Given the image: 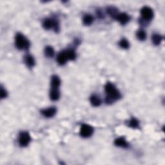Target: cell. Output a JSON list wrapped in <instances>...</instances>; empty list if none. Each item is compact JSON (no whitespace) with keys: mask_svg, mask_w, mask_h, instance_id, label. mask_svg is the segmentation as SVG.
Returning a JSON list of instances; mask_svg holds the SVG:
<instances>
[{"mask_svg":"<svg viewBox=\"0 0 165 165\" xmlns=\"http://www.w3.org/2000/svg\"><path fill=\"white\" fill-rule=\"evenodd\" d=\"M114 143L117 147H122L124 148L128 147V143L126 142V141L123 137H119L117 139H116Z\"/></svg>","mask_w":165,"mask_h":165,"instance_id":"8fae6325","label":"cell"},{"mask_svg":"<svg viewBox=\"0 0 165 165\" xmlns=\"http://www.w3.org/2000/svg\"><path fill=\"white\" fill-rule=\"evenodd\" d=\"M141 14L143 18L146 21H150L153 18V12L151 8L144 7L141 10Z\"/></svg>","mask_w":165,"mask_h":165,"instance_id":"8992f818","label":"cell"},{"mask_svg":"<svg viewBox=\"0 0 165 165\" xmlns=\"http://www.w3.org/2000/svg\"><path fill=\"white\" fill-rule=\"evenodd\" d=\"M136 35L138 39L140 40V41H144V40L146 39V37H147L146 32L143 31V30H139V31H138Z\"/></svg>","mask_w":165,"mask_h":165,"instance_id":"ffe728a7","label":"cell"},{"mask_svg":"<svg viewBox=\"0 0 165 165\" xmlns=\"http://www.w3.org/2000/svg\"><path fill=\"white\" fill-rule=\"evenodd\" d=\"M56 109L55 107H50L48 109H45L41 110L42 115L45 116V117H52L56 113Z\"/></svg>","mask_w":165,"mask_h":165,"instance_id":"52a82bcc","label":"cell"},{"mask_svg":"<svg viewBox=\"0 0 165 165\" xmlns=\"http://www.w3.org/2000/svg\"><path fill=\"white\" fill-rule=\"evenodd\" d=\"M107 12L109 13V14L111 16L113 17L114 18H116V16L118 15L117 14V9H116L115 7H109L107 8Z\"/></svg>","mask_w":165,"mask_h":165,"instance_id":"ac0fdd59","label":"cell"},{"mask_svg":"<svg viewBox=\"0 0 165 165\" xmlns=\"http://www.w3.org/2000/svg\"><path fill=\"white\" fill-rule=\"evenodd\" d=\"M66 53L67 57H68L69 60H74L76 58V54L75 51L72 49H69L66 50Z\"/></svg>","mask_w":165,"mask_h":165,"instance_id":"d6986e66","label":"cell"},{"mask_svg":"<svg viewBox=\"0 0 165 165\" xmlns=\"http://www.w3.org/2000/svg\"><path fill=\"white\" fill-rule=\"evenodd\" d=\"M25 62L30 68H32L35 65V60L33 56L31 55H26L25 56Z\"/></svg>","mask_w":165,"mask_h":165,"instance_id":"7c38bea8","label":"cell"},{"mask_svg":"<svg viewBox=\"0 0 165 165\" xmlns=\"http://www.w3.org/2000/svg\"><path fill=\"white\" fill-rule=\"evenodd\" d=\"M90 101L91 103V104L93 105L94 107H98L101 105V99H100L99 97L98 96H97L96 95H93L90 97Z\"/></svg>","mask_w":165,"mask_h":165,"instance_id":"5bb4252c","label":"cell"},{"mask_svg":"<svg viewBox=\"0 0 165 165\" xmlns=\"http://www.w3.org/2000/svg\"><path fill=\"white\" fill-rule=\"evenodd\" d=\"M57 59H58V63L60 65H63L65 64L67 61L69 60L66 51H63V52L59 53L58 56V58H57Z\"/></svg>","mask_w":165,"mask_h":165,"instance_id":"9c48e42d","label":"cell"},{"mask_svg":"<svg viewBox=\"0 0 165 165\" xmlns=\"http://www.w3.org/2000/svg\"><path fill=\"white\" fill-rule=\"evenodd\" d=\"M31 141V137L27 132H21L19 136V144L21 147H26Z\"/></svg>","mask_w":165,"mask_h":165,"instance_id":"277c9868","label":"cell"},{"mask_svg":"<svg viewBox=\"0 0 165 165\" xmlns=\"http://www.w3.org/2000/svg\"><path fill=\"white\" fill-rule=\"evenodd\" d=\"M0 96H1V99H3L5 98L7 96V91L5 90L3 88V87H1V92H0Z\"/></svg>","mask_w":165,"mask_h":165,"instance_id":"603a6c76","label":"cell"},{"mask_svg":"<svg viewBox=\"0 0 165 165\" xmlns=\"http://www.w3.org/2000/svg\"><path fill=\"white\" fill-rule=\"evenodd\" d=\"M105 92L107 94L106 97V103L107 104H111L115 102L116 100L121 98V94L119 92L115 86L113 84L107 83L105 86Z\"/></svg>","mask_w":165,"mask_h":165,"instance_id":"6da1fadb","label":"cell"},{"mask_svg":"<svg viewBox=\"0 0 165 165\" xmlns=\"http://www.w3.org/2000/svg\"><path fill=\"white\" fill-rule=\"evenodd\" d=\"M151 40H152V42L154 45H159L162 41V40H163V36H161V35L159 34H155L152 36Z\"/></svg>","mask_w":165,"mask_h":165,"instance_id":"9a60e30c","label":"cell"},{"mask_svg":"<svg viewBox=\"0 0 165 165\" xmlns=\"http://www.w3.org/2000/svg\"><path fill=\"white\" fill-rule=\"evenodd\" d=\"M94 129L91 126L86 124H83L81 127L80 134L83 137H89L93 134Z\"/></svg>","mask_w":165,"mask_h":165,"instance_id":"5b68a950","label":"cell"},{"mask_svg":"<svg viewBox=\"0 0 165 165\" xmlns=\"http://www.w3.org/2000/svg\"><path fill=\"white\" fill-rule=\"evenodd\" d=\"M61 85V80L57 75H53L51 79V88L52 89H58Z\"/></svg>","mask_w":165,"mask_h":165,"instance_id":"30bf717a","label":"cell"},{"mask_svg":"<svg viewBox=\"0 0 165 165\" xmlns=\"http://www.w3.org/2000/svg\"><path fill=\"white\" fill-rule=\"evenodd\" d=\"M43 26L45 29L49 30L53 29L56 32L59 31V24L57 20H52V19H46L43 21Z\"/></svg>","mask_w":165,"mask_h":165,"instance_id":"3957f363","label":"cell"},{"mask_svg":"<svg viewBox=\"0 0 165 165\" xmlns=\"http://www.w3.org/2000/svg\"><path fill=\"white\" fill-rule=\"evenodd\" d=\"M94 21V18L91 15H85V17L83 18V23L85 25H90Z\"/></svg>","mask_w":165,"mask_h":165,"instance_id":"e0dca14e","label":"cell"},{"mask_svg":"<svg viewBox=\"0 0 165 165\" xmlns=\"http://www.w3.org/2000/svg\"><path fill=\"white\" fill-rule=\"evenodd\" d=\"M16 46L20 50H27L30 47V42L22 34L18 33L16 36Z\"/></svg>","mask_w":165,"mask_h":165,"instance_id":"7a4b0ae2","label":"cell"},{"mask_svg":"<svg viewBox=\"0 0 165 165\" xmlns=\"http://www.w3.org/2000/svg\"><path fill=\"white\" fill-rule=\"evenodd\" d=\"M60 94L58 89H52L50 92V97L52 101H57L59 98Z\"/></svg>","mask_w":165,"mask_h":165,"instance_id":"4fadbf2b","label":"cell"},{"mask_svg":"<svg viewBox=\"0 0 165 165\" xmlns=\"http://www.w3.org/2000/svg\"><path fill=\"white\" fill-rule=\"evenodd\" d=\"M54 50L50 46H47L45 48V55L48 58H52L54 56Z\"/></svg>","mask_w":165,"mask_h":165,"instance_id":"2e32d148","label":"cell"},{"mask_svg":"<svg viewBox=\"0 0 165 165\" xmlns=\"http://www.w3.org/2000/svg\"><path fill=\"white\" fill-rule=\"evenodd\" d=\"M120 45L121 48H124V49H127L129 48V43L126 39H121L120 42Z\"/></svg>","mask_w":165,"mask_h":165,"instance_id":"7402d4cb","label":"cell"},{"mask_svg":"<svg viewBox=\"0 0 165 165\" xmlns=\"http://www.w3.org/2000/svg\"><path fill=\"white\" fill-rule=\"evenodd\" d=\"M119 22H120L121 25H126V24L130 20L129 16L126 14V13H121V14H118L115 18Z\"/></svg>","mask_w":165,"mask_h":165,"instance_id":"ba28073f","label":"cell"},{"mask_svg":"<svg viewBox=\"0 0 165 165\" xmlns=\"http://www.w3.org/2000/svg\"><path fill=\"white\" fill-rule=\"evenodd\" d=\"M128 126L132 128H137L139 126V121L136 118H132L129 121Z\"/></svg>","mask_w":165,"mask_h":165,"instance_id":"44dd1931","label":"cell"}]
</instances>
